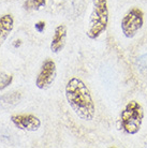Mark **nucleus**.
<instances>
[{
    "label": "nucleus",
    "mask_w": 147,
    "mask_h": 148,
    "mask_svg": "<svg viewBox=\"0 0 147 148\" xmlns=\"http://www.w3.org/2000/svg\"><path fill=\"white\" fill-rule=\"evenodd\" d=\"M66 98L69 105L78 118L90 121L95 118L96 105L88 87L82 79L70 78L66 85Z\"/></svg>",
    "instance_id": "nucleus-1"
},
{
    "label": "nucleus",
    "mask_w": 147,
    "mask_h": 148,
    "mask_svg": "<svg viewBox=\"0 0 147 148\" xmlns=\"http://www.w3.org/2000/svg\"><path fill=\"white\" fill-rule=\"evenodd\" d=\"M109 25L107 0H92V11L89 18L87 37L91 40L98 39L106 30Z\"/></svg>",
    "instance_id": "nucleus-2"
},
{
    "label": "nucleus",
    "mask_w": 147,
    "mask_h": 148,
    "mask_svg": "<svg viewBox=\"0 0 147 148\" xmlns=\"http://www.w3.org/2000/svg\"><path fill=\"white\" fill-rule=\"evenodd\" d=\"M144 119V110L137 101L131 100L126 104L120 114V126L127 134L134 135L141 130Z\"/></svg>",
    "instance_id": "nucleus-3"
},
{
    "label": "nucleus",
    "mask_w": 147,
    "mask_h": 148,
    "mask_svg": "<svg viewBox=\"0 0 147 148\" xmlns=\"http://www.w3.org/2000/svg\"><path fill=\"white\" fill-rule=\"evenodd\" d=\"M144 13L139 8L130 9L122 19V30L126 38L132 39L143 27Z\"/></svg>",
    "instance_id": "nucleus-4"
},
{
    "label": "nucleus",
    "mask_w": 147,
    "mask_h": 148,
    "mask_svg": "<svg viewBox=\"0 0 147 148\" xmlns=\"http://www.w3.org/2000/svg\"><path fill=\"white\" fill-rule=\"evenodd\" d=\"M56 76V63L54 60L46 59L42 63L41 70L36 79V85L39 89H47L54 83Z\"/></svg>",
    "instance_id": "nucleus-5"
},
{
    "label": "nucleus",
    "mask_w": 147,
    "mask_h": 148,
    "mask_svg": "<svg viewBox=\"0 0 147 148\" xmlns=\"http://www.w3.org/2000/svg\"><path fill=\"white\" fill-rule=\"evenodd\" d=\"M11 121L16 128L24 131H37L41 127V120L39 117L32 114L12 115Z\"/></svg>",
    "instance_id": "nucleus-6"
},
{
    "label": "nucleus",
    "mask_w": 147,
    "mask_h": 148,
    "mask_svg": "<svg viewBox=\"0 0 147 148\" xmlns=\"http://www.w3.org/2000/svg\"><path fill=\"white\" fill-rule=\"evenodd\" d=\"M67 39V27L65 25H59L56 27L51 43V49L53 53L61 52L66 45Z\"/></svg>",
    "instance_id": "nucleus-7"
},
{
    "label": "nucleus",
    "mask_w": 147,
    "mask_h": 148,
    "mask_svg": "<svg viewBox=\"0 0 147 148\" xmlns=\"http://www.w3.org/2000/svg\"><path fill=\"white\" fill-rule=\"evenodd\" d=\"M14 27V18L11 14H4L0 17V46L7 40Z\"/></svg>",
    "instance_id": "nucleus-8"
},
{
    "label": "nucleus",
    "mask_w": 147,
    "mask_h": 148,
    "mask_svg": "<svg viewBox=\"0 0 147 148\" xmlns=\"http://www.w3.org/2000/svg\"><path fill=\"white\" fill-rule=\"evenodd\" d=\"M45 3H46V0H25L24 8L29 11H34L44 7Z\"/></svg>",
    "instance_id": "nucleus-9"
},
{
    "label": "nucleus",
    "mask_w": 147,
    "mask_h": 148,
    "mask_svg": "<svg viewBox=\"0 0 147 148\" xmlns=\"http://www.w3.org/2000/svg\"><path fill=\"white\" fill-rule=\"evenodd\" d=\"M13 82V75L7 73H0V90L5 89Z\"/></svg>",
    "instance_id": "nucleus-10"
},
{
    "label": "nucleus",
    "mask_w": 147,
    "mask_h": 148,
    "mask_svg": "<svg viewBox=\"0 0 147 148\" xmlns=\"http://www.w3.org/2000/svg\"><path fill=\"white\" fill-rule=\"evenodd\" d=\"M34 28L39 31V32H42L43 30H44L45 28V22H43V21H40V22H38L36 25H34Z\"/></svg>",
    "instance_id": "nucleus-11"
}]
</instances>
